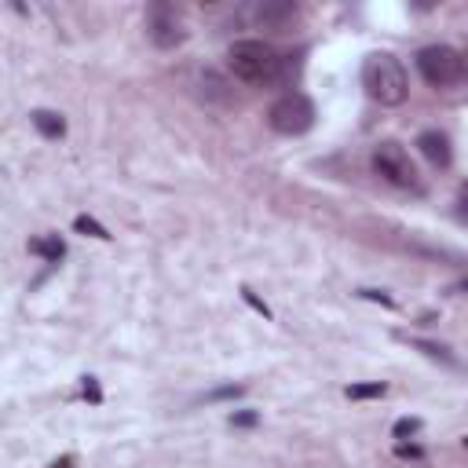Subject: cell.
<instances>
[{"instance_id": "6da1fadb", "label": "cell", "mask_w": 468, "mask_h": 468, "mask_svg": "<svg viewBox=\"0 0 468 468\" xmlns=\"http://www.w3.org/2000/svg\"><path fill=\"white\" fill-rule=\"evenodd\" d=\"M362 88H366V96L381 107H399L410 96L407 70H402V62L388 52H373L362 62Z\"/></svg>"}, {"instance_id": "7a4b0ae2", "label": "cell", "mask_w": 468, "mask_h": 468, "mask_svg": "<svg viewBox=\"0 0 468 468\" xmlns=\"http://www.w3.org/2000/svg\"><path fill=\"white\" fill-rule=\"evenodd\" d=\"M227 67L238 81L264 88V84L278 81V74H282V59H278V52L264 41H238L227 52Z\"/></svg>"}, {"instance_id": "3957f363", "label": "cell", "mask_w": 468, "mask_h": 468, "mask_svg": "<svg viewBox=\"0 0 468 468\" xmlns=\"http://www.w3.org/2000/svg\"><path fill=\"white\" fill-rule=\"evenodd\" d=\"M417 70L432 88H454L464 81V59L450 44H428L417 52Z\"/></svg>"}, {"instance_id": "277c9868", "label": "cell", "mask_w": 468, "mask_h": 468, "mask_svg": "<svg viewBox=\"0 0 468 468\" xmlns=\"http://www.w3.org/2000/svg\"><path fill=\"white\" fill-rule=\"evenodd\" d=\"M369 165H373V172H377L385 183L402 186V191H417V186H421V176H417V165L410 162V154L402 150L399 143H392V139L373 147Z\"/></svg>"}, {"instance_id": "5b68a950", "label": "cell", "mask_w": 468, "mask_h": 468, "mask_svg": "<svg viewBox=\"0 0 468 468\" xmlns=\"http://www.w3.org/2000/svg\"><path fill=\"white\" fill-rule=\"evenodd\" d=\"M267 124L278 136H304L311 124H315V103L300 91H290V96L274 99L267 110Z\"/></svg>"}, {"instance_id": "8992f818", "label": "cell", "mask_w": 468, "mask_h": 468, "mask_svg": "<svg viewBox=\"0 0 468 468\" xmlns=\"http://www.w3.org/2000/svg\"><path fill=\"white\" fill-rule=\"evenodd\" d=\"M147 37L154 41V48H162V52L179 48V44L186 41V29H183L176 8H169V4H154V8L147 12Z\"/></svg>"}, {"instance_id": "52a82bcc", "label": "cell", "mask_w": 468, "mask_h": 468, "mask_svg": "<svg viewBox=\"0 0 468 468\" xmlns=\"http://www.w3.org/2000/svg\"><path fill=\"white\" fill-rule=\"evenodd\" d=\"M417 150L424 154V158H428L435 169H450V162H454L450 139H447L443 132H421V136H417Z\"/></svg>"}, {"instance_id": "ba28073f", "label": "cell", "mask_w": 468, "mask_h": 468, "mask_svg": "<svg viewBox=\"0 0 468 468\" xmlns=\"http://www.w3.org/2000/svg\"><path fill=\"white\" fill-rule=\"evenodd\" d=\"M29 121H34V129L41 136H48V139H62V136H67V121H62V114H55V110H34V114H29Z\"/></svg>"}, {"instance_id": "9c48e42d", "label": "cell", "mask_w": 468, "mask_h": 468, "mask_svg": "<svg viewBox=\"0 0 468 468\" xmlns=\"http://www.w3.org/2000/svg\"><path fill=\"white\" fill-rule=\"evenodd\" d=\"M29 253H37V257H44V260L59 264L62 257H67V242H62L59 234H48V238H34V242H29Z\"/></svg>"}, {"instance_id": "30bf717a", "label": "cell", "mask_w": 468, "mask_h": 468, "mask_svg": "<svg viewBox=\"0 0 468 468\" xmlns=\"http://www.w3.org/2000/svg\"><path fill=\"white\" fill-rule=\"evenodd\" d=\"M297 8L293 4H264L260 8V22H271V26H282L286 19H293Z\"/></svg>"}, {"instance_id": "8fae6325", "label": "cell", "mask_w": 468, "mask_h": 468, "mask_svg": "<svg viewBox=\"0 0 468 468\" xmlns=\"http://www.w3.org/2000/svg\"><path fill=\"white\" fill-rule=\"evenodd\" d=\"M385 392H388L385 381H373V385H352L345 395H348V399H381Z\"/></svg>"}, {"instance_id": "7c38bea8", "label": "cell", "mask_w": 468, "mask_h": 468, "mask_svg": "<svg viewBox=\"0 0 468 468\" xmlns=\"http://www.w3.org/2000/svg\"><path fill=\"white\" fill-rule=\"evenodd\" d=\"M74 227H77L81 234H91V238H103V242L110 238V234H107V227H103V224H96V220H91V216H77V220H74Z\"/></svg>"}, {"instance_id": "4fadbf2b", "label": "cell", "mask_w": 468, "mask_h": 468, "mask_svg": "<svg viewBox=\"0 0 468 468\" xmlns=\"http://www.w3.org/2000/svg\"><path fill=\"white\" fill-rule=\"evenodd\" d=\"M421 428V421L417 417H402L399 424H395V440H407V435H414Z\"/></svg>"}, {"instance_id": "5bb4252c", "label": "cell", "mask_w": 468, "mask_h": 468, "mask_svg": "<svg viewBox=\"0 0 468 468\" xmlns=\"http://www.w3.org/2000/svg\"><path fill=\"white\" fill-rule=\"evenodd\" d=\"M417 348H424V355H432V359H447V362H454L450 355H447V348L443 345H428V340H414Z\"/></svg>"}, {"instance_id": "9a60e30c", "label": "cell", "mask_w": 468, "mask_h": 468, "mask_svg": "<svg viewBox=\"0 0 468 468\" xmlns=\"http://www.w3.org/2000/svg\"><path fill=\"white\" fill-rule=\"evenodd\" d=\"M84 399H91V402H99V399H103V395H99L96 377H84Z\"/></svg>"}, {"instance_id": "2e32d148", "label": "cell", "mask_w": 468, "mask_h": 468, "mask_svg": "<svg viewBox=\"0 0 468 468\" xmlns=\"http://www.w3.org/2000/svg\"><path fill=\"white\" fill-rule=\"evenodd\" d=\"M395 454H399V457H424V450H421V447H407V443H399V447H395Z\"/></svg>"}, {"instance_id": "e0dca14e", "label": "cell", "mask_w": 468, "mask_h": 468, "mask_svg": "<svg viewBox=\"0 0 468 468\" xmlns=\"http://www.w3.org/2000/svg\"><path fill=\"white\" fill-rule=\"evenodd\" d=\"M48 468H77V457H74V454H62V457H55Z\"/></svg>"}, {"instance_id": "ac0fdd59", "label": "cell", "mask_w": 468, "mask_h": 468, "mask_svg": "<svg viewBox=\"0 0 468 468\" xmlns=\"http://www.w3.org/2000/svg\"><path fill=\"white\" fill-rule=\"evenodd\" d=\"M242 293H245V300H249V304H253V307H257V311H260V315H271V311H267V304H264V300H257V297H253V290H242Z\"/></svg>"}, {"instance_id": "d6986e66", "label": "cell", "mask_w": 468, "mask_h": 468, "mask_svg": "<svg viewBox=\"0 0 468 468\" xmlns=\"http://www.w3.org/2000/svg\"><path fill=\"white\" fill-rule=\"evenodd\" d=\"M231 424H238V428H249V424H257V414H234V417H231Z\"/></svg>"}]
</instances>
